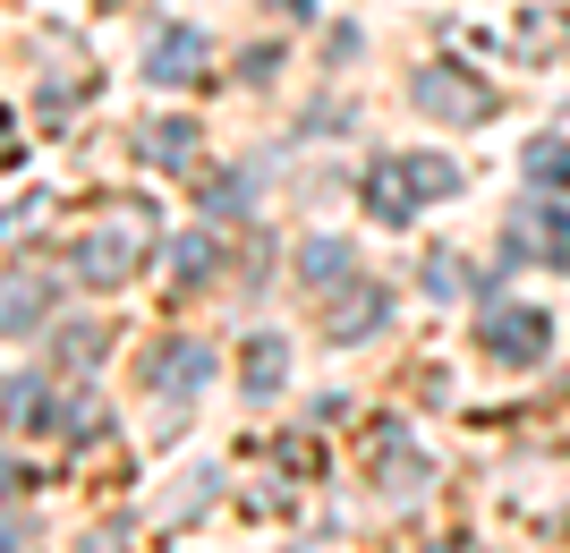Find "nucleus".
<instances>
[{
	"label": "nucleus",
	"instance_id": "f03ea898",
	"mask_svg": "<svg viewBox=\"0 0 570 553\" xmlns=\"http://www.w3.org/2000/svg\"><path fill=\"white\" fill-rule=\"evenodd\" d=\"M154 77H196V34H170V43H154Z\"/></svg>",
	"mask_w": 570,
	"mask_h": 553
},
{
	"label": "nucleus",
	"instance_id": "f257e3e1",
	"mask_svg": "<svg viewBox=\"0 0 570 553\" xmlns=\"http://www.w3.org/2000/svg\"><path fill=\"white\" fill-rule=\"evenodd\" d=\"M494 349H502V358H537V315H502Z\"/></svg>",
	"mask_w": 570,
	"mask_h": 553
}]
</instances>
